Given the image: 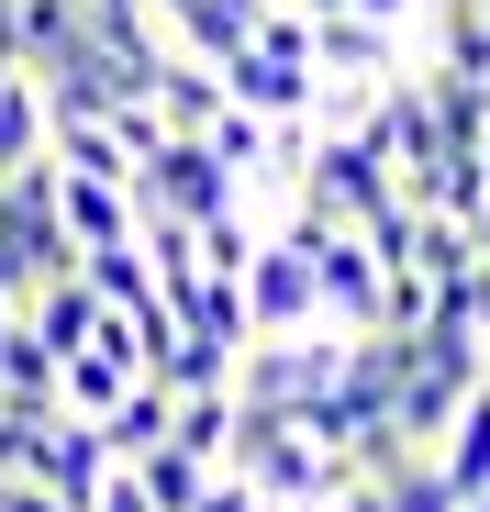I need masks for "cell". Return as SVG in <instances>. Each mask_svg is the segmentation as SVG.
Returning a JSON list of instances; mask_svg holds the SVG:
<instances>
[{
  "instance_id": "1",
  "label": "cell",
  "mask_w": 490,
  "mask_h": 512,
  "mask_svg": "<svg viewBox=\"0 0 490 512\" xmlns=\"http://www.w3.org/2000/svg\"><path fill=\"white\" fill-rule=\"evenodd\" d=\"M223 479H234V490H257L268 512H312L323 490H335V457L301 435V412H234Z\"/></svg>"
},
{
  "instance_id": "2",
  "label": "cell",
  "mask_w": 490,
  "mask_h": 512,
  "mask_svg": "<svg viewBox=\"0 0 490 512\" xmlns=\"http://www.w3.org/2000/svg\"><path fill=\"white\" fill-rule=\"evenodd\" d=\"M390 201H401V190H390V167L368 156V134H312L301 179H290V212L335 223V234H368V223H379Z\"/></svg>"
},
{
  "instance_id": "3",
  "label": "cell",
  "mask_w": 490,
  "mask_h": 512,
  "mask_svg": "<svg viewBox=\"0 0 490 512\" xmlns=\"http://www.w3.org/2000/svg\"><path fill=\"white\" fill-rule=\"evenodd\" d=\"M335 390V334H257V346L234 357V379H223V401L234 412H301V401H323Z\"/></svg>"
},
{
  "instance_id": "4",
  "label": "cell",
  "mask_w": 490,
  "mask_h": 512,
  "mask_svg": "<svg viewBox=\"0 0 490 512\" xmlns=\"http://www.w3.org/2000/svg\"><path fill=\"white\" fill-rule=\"evenodd\" d=\"M123 201H134V223L156 212V223H212V212H245V190H234V167H212L201 156V134H168L134 179H123Z\"/></svg>"
},
{
  "instance_id": "5",
  "label": "cell",
  "mask_w": 490,
  "mask_h": 512,
  "mask_svg": "<svg viewBox=\"0 0 490 512\" xmlns=\"http://www.w3.org/2000/svg\"><path fill=\"white\" fill-rule=\"evenodd\" d=\"M0 256H12V279H23V290L67 268V234H56V167H45V156L0 179Z\"/></svg>"
},
{
  "instance_id": "6",
  "label": "cell",
  "mask_w": 490,
  "mask_h": 512,
  "mask_svg": "<svg viewBox=\"0 0 490 512\" xmlns=\"http://www.w3.org/2000/svg\"><path fill=\"white\" fill-rule=\"evenodd\" d=\"M234 290H245V323L257 334H312V245L301 234H257Z\"/></svg>"
},
{
  "instance_id": "7",
  "label": "cell",
  "mask_w": 490,
  "mask_h": 512,
  "mask_svg": "<svg viewBox=\"0 0 490 512\" xmlns=\"http://www.w3.org/2000/svg\"><path fill=\"white\" fill-rule=\"evenodd\" d=\"M212 90L234 112H257V123H301L312 112V56H279V45H234L212 67Z\"/></svg>"
},
{
  "instance_id": "8",
  "label": "cell",
  "mask_w": 490,
  "mask_h": 512,
  "mask_svg": "<svg viewBox=\"0 0 490 512\" xmlns=\"http://www.w3.org/2000/svg\"><path fill=\"white\" fill-rule=\"evenodd\" d=\"M101 435H90V423H78V412H34V446H23V479L34 490H56L67 512H90V490H101Z\"/></svg>"
},
{
  "instance_id": "9",
  "label": "cell",
  "mask_w": 490,
  "mask_h": 512,
  "mask_svg": "<svg viewBox=\"0 0 490 512\" xmlns=\"http://www.w3.org/2000/svg\"><path fill=\"white\" fill-rule=\"evenodd\" d=\"M301 56L312 78H390V23H357V12H301Z\"/></svg>"
},
{
  "instance_id": "10",
  "label": "cell",
  "mask_w": 490,
  "mask_h": 512,
  "mask_svg": "<svg viewBox=\"0 0 490 512\" xmlns=\"http://www.w3.org/2000/svg\"><path fill=\"white\" fill-rule=\"evenodd\" d=\"M12 312H23V334H34V346H56V357H78V346L101 334V301H90V279H78V268L34 279V290H23Z\"/></svg>"
},
{
  "instance_id": "11",
  "label": "cell",
  "mask_w": 490,
  "mask_h": 512,
  "mask_svg": "<svg viewBox=\"0 0 490 512\" xmlns=\"http://www.w3.org/2000/svg\"><path fill=\"white\" fill-rule=\"evenodd\" d=\"M56 234H67V256H78V245H134L123 179H67V167H56Z\"/></svg>"
},
{
  "instance_id": "12",
  "label": "cell",
  "mask_w": 490,
  "mask_h": 512,
  "mask_svg": "<svg viewBox=\"0 0 490 512\" xmlns=\"http://www.w3.org/2000/svg\"><path fill=\"white\" fill-rule=\"evenodd\" d=\"M435 479L468 501V490H490V368H479V390L457 401V423L435 435Z\"/></svg>"
},
{
  "instance_id": "13",
  "label": "cell",
  "mask_w": 490,
  "mask_h": 512,
  "mask_svg": "<svg viewBox=\"0 0 490 512\" xmlns=\"http://www.w3.org/2000/svg\"><path fill=\"white\" fill-rule=\"evenodd\" d=\"M123 468H134V490H145L156 512H201V490L223 479V468H201V457H190V446H168V435H156L145 457H123Z\"/></svg>"
},
{
  "instance_id": "14",
  "label": "cell",
  "mask_w": 490,
  "mask_h": 512,
  "mask_svg": "<svg viewBox=\"0 0 490 512\" xmlns=\"http://www.w3.org/2000/svg\"><path fill=\"white\" fill-rule=\"evenodd\" d=\"M67 268L90 279V301H101V312H156V279H145V256H134V245H78Z\"/></svg>"
},
{
  "instance_id": "15",
  "label": "cell",
  "mask_w": 490,
  "mask_h": 512,
  "mask_svg": "<svg viewBox=\"0 0 490 512\" xmlns=\"http://www.w3.org/2000/svg\"><path fill=\"white\" fill-rule=\"evenodd\" d=\"M90 435H101V457H112V468H123V457H145L156 435H168V390H156V379H134V390L90 423Z\"/></svg>"
},
{
  "instance_id": "16",
  "label": "cell",
  "mask_w": 490,
  "mask_h": 512,
  "mask_svg": "<svg viewBox=\"0 0 490 512\" xmlns=\"http://www.w3.org/2000/svg\"><path fill=\"white\" fill-rule=\"evenodd\" d=\"M201 156L234 167V190H245V179L268 167V123H257V112H234V101H212V112H201Z\"/></svg>"
},
{
  "instance_id": "17",
  "label": "cell",
  "mask_w": 490,
  "mask_h": 512,
  "mask_svg": "<svg viewBox=\"0 0 490 512\" xmlns=\"http://www.w3.org/2000/svg\"><path fill=\"white\" fill-rule=\"evenodd\" d=\"M168 446H190L201 468H223V446H234V401H223V390H201V401H168Z\"/></svg>"
},
{
  "instance_id": "18",
  "label": "cell",
  "mask_w": 490,
  "mask_h": 512,
  "mask_svg": "<svg viewBox=\"0 0 490 512\" xmlns=\"http://www.w3.org/2000/svg\"><path fill=\"white\" fill-rule=\"evenodd\" d=\"M245 256H257V223H245V212L190 223V268H201V279H245Z\"/></svg>"
},
{
  "instance_id": "19",
  "label": "cell",
  "mask_w": 490,
  "mask_h": 512,
  "mask_svg": "<svg viewBox=\"0 0 490 512\" xmlns=\"http://www.w3.org/2000/svg\"><path fill=\"white\" fill-rule=\"evenodd\" d=\"M34 156H45V101H34V78H12V90H0V179L34 167Z\"/></svg>"
},
{
  "instance_id": "20",
  "label": "cell",
  "mask_w": 490,
  "mask_h": 512,
  "mask_svg": "<svg viewBox=\"0 0 490 512\" xmlns=\"http://www.w3.org/2000/svg\"><path fill=\"white\" fill-rule=\"evenodd\" d=\"M379 512H457V490L435 479V457H401V468L379 479Z\"/></svg>"
},
{
  "instance_id": "21",
  "label": "cell",
  "mask_w": 490,
  "mask_h": 512,
  "mask_svg": "<svg viewBox=\"0 0 490 512\" xmlns=\"http://www.w3.org/2000/svg\"><path fill=\"white\" fill-rule=\"evenodd\" d=\"M0 512H67L56 490H34V479H0Z\"/></svg>"
},
{
  "instance_id": "22",
  "label": "cell",
  "mask_w": 490,
  "mask_h": 512,
  "mask_svg": "<svg viewBox=\"0 0 490 512\" xmlns=\"http://www.w3.org/2000/svg\"><path fill=\"white\" fill-rule=\"evenodd\" d=\"M323 12H357V23H401L413 0H323Z\"/></svg>"
},
{
  "instance_id": "23",
  "label": "cell",
  "mask_w": 490,
  "mask_h": 512,
  "mask_svg": "<svg viewBox=\"0 0 490 512\" xmlns=\"http://www.w3.org/2000/svg\"><path fill=\"white\" fill-rule=\"evenodd\" d=\"M468 256H479V268H490V201L468 212Z\"/></svg>"
},
{
  "instance_id": "24",
  "label": "cell",
  "mask_w": 490,
  "mask_h": 512,
  "mask_svg": "<svg viewBox=\"0 0 490 512\" xmlns=\"http://www.w3.org/2000/svg\"><path fill=\"white\" fill-rule=\"evenodd\" d=\"M12 78H23V56H12V45H0V90H12Z\"/></svg>"
},
{
  "instance_id": "25",
  "label": "cell",
  "mask_w": 490,
  "mask_h": 512,
  "mask_svg": "<svg viewBox=\"0 0 490 512\" xmlns=\"http://www.w3.org/2000/svg\"><path fill=\"white\" fill-rule=\"evenodd\" d=\"M457 512H490V490H468V501H457Z\"/></svg>"
},
{
  "instance_id": "26",
  "label": "cell",
  "mask_w": 490,
  "mask_h": 512,
  "mask_svg": "<svg viewBox=\"0 0 490 512\" xmlns=\"http://www.w3.org/2000/svg\"><path fill=\"white\" fill-rule=\"evenodd\" d=\"M0 346H12V301H0Z\"/></svg>"
},
{
  "instance_id": "27",
  "label": "cell",
  "mask_w": 490,
  "mask_h": 512,
  "mask_svg": "<svg viewBox=\"0 0 490 512\" xmlns=\"http://www.w3.org/2000/svg\"><path fill=\"white\" fill-rule=\"evenodd\" d=\"M0 45H12V0H0Z\"/></svg>"
}]
</instances>
